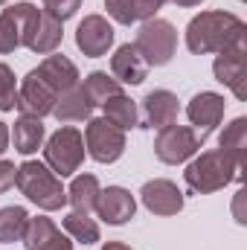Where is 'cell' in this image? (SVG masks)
I'll return each instance as SVG.
<instances>
[{
  "label": "cell",
  "instance_id": "cell-1",
  "mask_svg": "<svg viewBox=\"0 0 247 250\" xmlns=\"http://www.w3.org/2000/svg\"><path fill=\"white\" fill-rule=\"evenodd\" d=\"M247 26L245 21L233 12H201L189 21L186 26V47L195 56H206V53H224L236 44H245Z\"/></svg>",
  "mask_w": 247,
  "mask_h": 250
},
{
  "label": "cell",
  "instance_id": "cell-2",
  "mask_svg": "<svg viewBox=\"0 0 247 250\" xmlns=\"http://www.w3.org/2000/svg\"><path fill=\"white\" fill-rule=\"evenodd\" d=\"M242 172H245V160L215 148V151H204L201 157H195L184 172V181L189 192L195 195H209V192H218L233 181H242Z\"/></svg>",
  "mask_w": 247,
  "mask_h": 250
},
{
  "label": "cell",
  "instance_id": "cell-3",
  "mask_svg": "<svg viewBox=\"0 0 247 250\" xmlns=\"http://www.w3.org/2000/svg\"><path fill=\"white\" fill-rule=\"evenodd\" d=\"M15 187L21 189L32 204H38L47 212L62 209L67 204V189L62 187V178L47 163H38V160H26V163L18 166Z\"/></svg>",
  "mask_w": 247,
  "mask_h": 250
},
{
  "label": "cell",
  "instance_id": "cell-4",
  "mask_svg": "<svg viewBox=\"0 0 247 250\" xmlns=\"http://www.w3.org/2000/svg\"><path fill=\"white\" fill-rule=\"evenodd\" d=\"M134 50L148 67H163L172 62V56L178 50V29L163 18H148L137 32Z\"/></svg>",
  "mask_w": 247,
  "mask_h": 250
},
{
  "label": "cell",
  "instance_id": "cell-5",
  "mask_svg": "<svg viewBox=\"0 0 247 250\" xmlns=\"http://www.w3.org/2000/svg\"><path fill=\"white\" fill-rule=\"evenodd\" d=\"M44 160L59 178H70L73 172H79V166L84 160V137H82V131L73 128V125L59 128L44 146Z\"/></svg>",
  "mask_w": 247,
  "mask_h": 250
},
{
  "label": "cell",
  "instance_id": "cell-6",
  "mask_svg": "<svg viewBox=\"0 0 247 250\" xmlns=\"http://www.w3.org/2000/svg\"><path fill=\"white\" fill-rule=\"evenodd\" d=\"M204 140L206 137L192 125H166V128H160V134L154 140V154L160 163L178 166V163H186L189 157L198 154Z\"/></svg>",
  "mask_w": 247,
  "mask_h": 250
},
{
  "label": "cell",
  "instance_id": "cell-7",
  "mask_svg": "<svg viewBox=\"0 0 247 250\" xmlns=\"http://www.w3.org/2000/svg\"><path fill=\"white\" fill-rule=\"evenodd\" d=\"M84 146H87V154L96 163H114V160L123 157V151H125V131L117 128L114 123H108L105 117L87 120Z\"/></svg>",
  "mask_w": 247,
  "mask_h": 250
},
{
  "label": "cell",
  "instance_id": "cell-8",
  "mask_svg": "<svg viewBox=\"0 0 247 250\" xmlns=\"http://www.w3.org/2000/svg\"><path fill=\"white\" fill-rule=\"evenodd\" d=\"M56 102H59V93L38 76V70H29L23 76L21 87H18V105L15 108H21L23 117H38L41 120V117L53 114Z\"/></svg>",
  "mask_w": 247,
  "mask_h": 250
},
{
  "label": "cell",
  "instance_id": "cell-9",
  "mask_svg": "<svg viewBox=\"0 0 247 250\" xmlns=\"http://www.w3.org/2000/svg\"><path fill=\"white\" fill-rule=\"evenodd\" d=\"M212 73L215 79L233 90L236 99H247V41L245 44H236L224 53L215 56V64H212Z\"/></svg>",
  "mask_w": 247,
  "mask_h": 250
},
{
  "label": "cell",
  "instance_id": "cell-10",
  "mask_svg": "<svg viewBox=\"0 0 247 250\" xmlns=\"http://www.w3.org/2000/svg\"><path fill=\"white\" fill-rule=\"evenodd\" d=\"M114 44V26L108 23V18L102 15H87L79 29H76V47L87 56V59H99L111 50Z\"/></svg>",
  "mask_w": 247,
  "mask_h": 250
},
{
  "label": "cell",
  "instance_id": "cell-11",
  "mask_svg": "<svg viewBox=\"0 0 247 250\" xmlns=\"http://www.w3.org/2000/svg\"><path fill=\"white\" fill-rule=\"evenodd\" d=\"M224 108H227V102H224L221 93L201 90V93L192 96V102L186 105V117H189L192 128H198L204 137H209V134L218 128V123L224 120Z\"/></svg>",
  "mask_w": 247,
  "mask_h": 250
},
{
  "label": "cell",
  "instance_id": "cell-12",
  "mask_svg": "<svg viewBox=\"0 0 247 250\" xmlns=\"http://www.w3.org/2000/svg\"><path fill=\"white\" fill-rule=\"evenodd\" d=\"M140 198H143L145 209L154 212V215H178L184 209V192L178 189V184L163 181V178L148 181L140 189Z\"/></svg>",
  "mask_w": 247,
  "mask_h": 250
},
{
  "label": "cell",
  "instance_id": "cell-13",
  "mask_svg": "<svg viewBox=\"0 0 247 250\" xmlns=\"http://www.w3.org/2000/svg\"><path fill=\"white\" fill-rule=\"evenodd\" d=\"M21 242H23L26 250H73V242L44 215L26 221V230H23Z\"/></svg>",
  "mask_w": 247,
  "mask_h": 250
},
{
  "label": "cell",
  "instance_id": "cell-14",
  "mask_svg": "<svg viewBox=\"0 0 247 250\" xmlns=\"http://www.w3.org/2000/svg\"><path fill=\"white\" fill-rule=\"evenodd\" d=\"M96 212H99V218L105 221V224H114V227H120L125 224L128 218H134V212H137V201H134V195L123 187H108L99 192V198H96Z\"/></svg>",
  "mask_w": 247,
  "mask_h": 250
},
{
  "label": "cell",
  "instance_id": "cell-15",
  "mask_svg": "<svg viewBox=\"0 0 247 250\" xmlns=\"http://www.w3.org/2000/svg\"><path fill=\"white\" fill-rule=\"evenodd\" d=\"M178 96L172 90H151L145 99H143V120L151 128H166V125H175L178 120Z\"/></svg>",
  "mask_w": 247,
  "mask_h": 250
},
{
  "label": "cell",
  "instance_id": "cell-16",
  "mask_svg": "<svg viewBox=\"0 0 247 250\" xmlns=\"http://www.w3.org/2000/svg\"><path fill=\"white\" fill-rule=\"evenodd\" d=\"M35 70H38V76H41L59 96L67 93V90H73V87L79 84V70H76V64L70 62L67 56H47Z\"/></svg>",
  "mask_w": 247,
  "mask_h": 250
},
{
  "label": "cell",
  "instance_id": "cell-17",
  "mask_svg": "<svg viewBox=\"0 0 247 250\" xmlns=\"http://www.w3.org/2000/svg\"><path fill=\"white\" fill-rule=\"evenodd\" d=\"M111 73L120 84H143L148 64L140 59V53L134 50V44H123L114 56H111Z\"/></svg>",
  "mask_w": 247,
  "mask_h": 250
},
{
  "label": "cell",
  "instance_id": "cell-18",
  "mask_svg": "<svg viewBox=\"0 0 247 250\" xmlns=\"http://www.w3.org/2000/svg\"><path fill=\"white\" fill-rule=\"evenodd\" d=\"M62 21H56L53 15H47L44 9H41V15H38V23L32 26V32L26 35V41H23V47H29L32 53H38V56H50L59 44H62Z\"/></svg>",
  "mask_w": 247,
  "mask_h": 250
},
{
  "label": "cell",
  "instance_id": "cell-19",
  "mask_svg": "<svg viewBox=\"0 0 247 250\" xmlns=\"http://www.w3.org/2000/svg\"><path fill=\"white\" fill-rule=\"evenodd\" d=\"M90 114H93V105H90V99L84 96L82 82H79L73 90L62 93L59 102H56V108H53V117H56L59 123H82V120H90Z\"/></svg>",
  "mask_w": 247,
  "mask_h": 250
},
{
  "label": "cell",
  "instance_id": "cell-20",
  "mask_svg": "<svg viewBox=\"0 0 247 250\" xmlns=\"http://www.w3.org/2000/svg\"><path fill=\"white\" fill-rule=\"evenodd\" d=\"M9 137H12V143H15V151L32 154V151H38L41 143H44V123H41L38 117H23V114H21V120H15V128H12Z\"/></svg>",
  "mask_w": 247,
  "mask_h": 250
},
{
  "label": "cell",
  "instance_id": "cell-21",
  "mask_svg": "<svg viewBox=\"0 0 247 250\" xmlns=\"http://www.w3.org/2000/svg\"><path fill=\"white\" fill-rule=\"evenodd\" d=\"M99 181L93 175H79L70 189H67V201L73 207V212H90L96 209V198H99Z\"/></svg>",
  "mask_w": 247,
  "mask_h": 250
},
{
  "label": "cell",
  "instance_id": "cell-22",
  "mask_svg": "<svg viewBox=\"0 0 247 250\" xmlns=\"http://www.w3.org/2000/svg\"><path fill=\"white\" fill-rule=\"evenodd\" d=\"M82 90H84V96L90 99V105L96 108V105H105V102H108L111 96L123 93V84H120V82H117L114 76H108V73L96 70V73H90V76L84 79Z\"/></svg>",
  "mask_w": 247,
  "mask_h": 250
},
{
  "label": "cell",
  "instance_id": "cell-23",
  "mask_svg": "<svg viewBox=\"0 0 247 250\" xmlns=\"http://www.w3.org/2000/svg\"><path fill=\"white\" fill-rule=\"evenodd\" d=\"M102 108H105V120H108V123H114L117 128H123V131H128V128H134V125H137V105H134L125 93L111 96Z\"/></svg>",
  "mask_w": 247,
  "mask_h": 250
},
{
  "label": "cell",
  "instance_id": "cell-24",
  "mask_svg": "<svg viewBox=\"0 0 247 250\" xmlns=\"http://www.w3.org/2000/svg\"><path fill=\"white\" fill-rule=\"evenodd\" d=\"M26 209L23 207H3L0 209V242L3 245H12V242H21L23 230H26Z\"/></svg>",
  "mask_w": 247,
  "mask_h": 250
},
{
  "label": "cell",
  "instance_id": "cell-25",
  "mask_svg": "<svg viewBox=\"0 0 247 250\" xmlns=\"http://www.w3.org/2000/svg\"><path fill=\"white\" fill-rule=\"evenodd\" d=\"M64 230L70 233V239H76L82 245H96L99 242V224L90 218V212H70L64 218Z\"/></svg>",
  "mask_w": 247,
  "mask_h": 250
},
{
  "label": "cell",
  "instance_id": "cell-26",
  "mask_svg": "<svg viewBox=\"0 0 247 250\" xmlns=\"http://www.w3.org/2000/svg\"><path fill=\"white\" fill-rule=\"evenodd\" d=\"M218 143H221V151H227V154L245 160V148H247V120L245 117H236L233 123L227 125V128L221 131Z\"/></svg>",
  "mask_w": 247,
  "mask_h": 250
},
{
  "label": "cell",
  "instance_id": "cell-27",
  "mask_svg": "<svg viewBox=\"0 0 247 250\" xmlns=\"http://www.w3.org/2000/svg\"><path fill=\"white\" fill-rule=\"evenodd\" d=\"M3 15H6V18L18 26V32H21V47H23L26 35H29V32H32V26L38 23L41 9H38V6H32V3H15V6H9Z\"/></svg>",
  "mask_w": 247,
  "mask_h": 250
},
{
  "label": "cell",
  "instance_id": "cell-28",
  "mask_svg": "<svg viewBox=\"0 0 247 250\" xmlns=\"http://www.w3.org/2000/svg\"><path fill=\"white\" fill-rule=\"evenodd\" d=\"M105 9H108V15H111L117 23H125V26H131V23H137V21H148L145 9H143L137 0H105Z\"/></svg>",
  "mask_w": 247,
  "mask_h": 250
},
{
  "label": "cell",
  "instance_id": "cell-29",
  "mask_svg": "<svg viewBox=\"0 0 247 250\" xmlns=\"http://www.w3.org/2000/svg\"><path fill=\"white\" fill-rule=\"evenodd\" d=\"M18 105V84H15V73L9 64L0 62V111H15Z\"/></svg>",
  "mask_w": 247,
  "mask_h": 250
},
{
  "label": "cell",
  "instance_id": "cell-30",
  "mask_svg": "<svg viewBox=\"0 0 247 250\" xmlns=\"http://www.w3.org/2000/svg\"><path fill=\"white\" fill-rule=\"evenodd\" d=\"M18 47H21V32H18V26H15L6 15H0V56L15 53Z\"/></svg>",
  "mask_w": 247,
  "mask_h": 250
},
{
  "label": "cell",
  "instance_id": "cell-31",
  "mask_svg": "<svg viewBox=\"0 0 247 250\" xmlns=\"http://www.w3.org/2000/svg\"><path fill=\"white\" fill-rule=\"evenodd\" d=\"M79 6H82V0H44V12L53 15V18L62 21V23L79 12Z\"/></svg>",
  "mask_w": 247,
  "mask_h": 250
},
{
  "label": "cell",
  "instance_id": "cell-32",
  "mask_svg": "<svg viewBox=\"0 0 247 250\" xmlns=\"http://www.w3.org/2000/svg\"><path fill=\"white\" fill-rule=\"evenodd\" d=\"M15 175H18L15 163H9V160H0V192H6L9 187H15Z\"/></svg>",
  "mask_w": 247,
  "mask_h": 250
},
{
  "label": "cell",
  "instance_id": "cell-33",
  "mask_svg": "<svg viewBox=\"0 0 247 250\" xmlns=\"http://www.w3.org/2000/svg\"><path fill=\"white\" fill-rule=\"evenodd\" d=\"M137 3L145 9V15H148V18H154V15H157V9H163L169 0H137Z\"/></svg>",
  "mask_w": 247,
  "mask_h": 250
},
{
  "label": "cell",
  "instance_id": "cell-34",
  "mask_svg": "<svg viewBox=\"0 0 247 250\" xmlns=\"http://www.w3.org/2000/svg\"><path fill=\"white\" fill-rule=\"evenodd\" d=\"M9 148V128H6V123H0V154Z\"/></svg>",
  "mask_w": 247,
  "mask_h": 250
},
{
  "label": "cell",
  "instance_id": "cell-35",
  "mask_svg": "<svg viewBox=\"0 0 247 250\" xmlns=\"http://www.w3.org/2000/svg\"><path fill=\"white\" fill-rule=\"evenodd\" d=\"M102 250H131V248H128V245H123V242H108Z\"/></svg>",
  "mask_w": 247,
  "mask_h": 250
},
{
  "label": "cell",
  "instance_id": "cell-36",
  "mask_svg": "<svg viewBox=\"0 0 247 250\" xmlns=\"http://www.w3.org/2000/svg\"><path fill=\"white\" fill-rule=\"evenodd\" d=\"M172 3H178V6H198V3H204V0H172Z\"/></svg>",
  "mask_w": 247,
  "mask_h": 250
},
{
  "label": "cell",
  "instance_id": "cell-37",
  "mask_svg": "<svg viewBox=\"0 0 247 250\" xmlns=\"http://www.w3.org/2000/svg\"><path fill=\"white\" fill-rule=\"evenodd\" d=\"M3 3H6V0H0V6H3Z\"/></svg>",
  "mask_w": 247,
  "mask_h": 250
}]
</instances>
